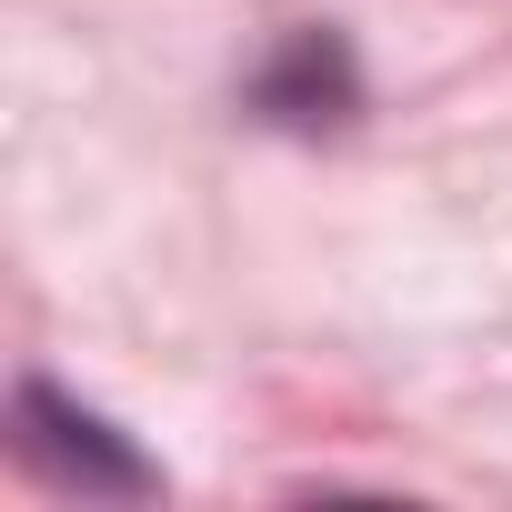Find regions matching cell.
Instances as JSON below:
<instances>
[{
	"label": "cell",
	"mask_w": 512,
	"mask_h": 512,
	"mask_svg": "<svg viewBox=\"0 0 512 512\" xmlns=\"http://www.w3.org/2000/svg\"><path fill=\"white\" fill-rule=\"evenodd\" d=\"M11 422H21V462H31V472H51V482H71V492H111V502L161 492V472H151V462H141V452H131L101 412L61 402L51 382H21Z\"/></svg>",
	"instance_id": "obj_1"
},
{
	"label": "cell",
	"mask_w": 512,
	"mask_h": 512,
	"mask_svg": "<svg viewBox=\"0 0 512 512\" xmlns=\"http://www.w3.org/2000/svg\"><path fill=\"white\" fill-rule=\"evenodd\" d=\"M251 101H262L272 121H292V131H322V121H352L362 81H352V51H342V31H292V41L272 51V71L251 81Z\"/></svg>",
	"instance_id": "obj_2"
}]
</instances>
